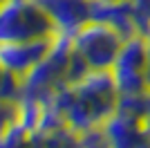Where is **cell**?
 I'll use <instances>...</instances> for the list:
<instances>
[{
	"label": "cell",
	"mask_w": 150,
	"mask_h": 148,
	"mask_svg": "<svg viewBox=\"0 0 150 148\" xmlns=\"http://www.w3.org/2000/svg\"><path fill=\"white\" fill-rule=\"evenodd\" d=\"M76 144H79V148H110L108 135L103 130V123L76 132Z\"/></svg>",
	"instance_id": "12"
},
{
	"label": "cell",
	"mask_w": 150,
	"mask_h": 148,
	"mask_svg": "<svg viewBox=\"0 0 150 148\" xmlns=\"http://www.w3.org/2000/svg\"><path fill=\"white\" fill-rule=\"evenodd\" d=\"M34 148H79L76 132L69 126L34 132Z\"/></svg>",
	"instance_id": "10"
},
{
	"label": "cell",
	"mask_w": 150,
	"mask_h": 148,
	"mask_svg": "<svg viewBox=\"0 0 150 148\" xmlns=\"http://www.w3.org/2000/svg\"><path fill=\"white\" fill-rule=\"evenodd\" d=\"M50 14L58 34L74 36L85 23L92 20V0H38Z\"/></svg>",
	"instance_id": "8"
},
{
	"label": "cell",
	"mask_w": 150,
	"mask_h": 148,
	"mask_svg": "<svg viewBox=\"0 0 150 148\" xmlns=\"http://www.w3.org/2000/svg\"><path fill=\"white\" fill-rule=\"evenodd\" d=\"M92 20L108 23L110 27H114V29L119 31L123 38H130V36L141 34L130 0H119V2L92 0Z\"/></svg>",
	"instance_id": "9"
},
{
	"label": "cell",
	"mask_w": 150,
	"mask_h": 148,
	"mask_svg": "<svg viewBox=\"0 0 150 148\" xmlns=\"http://www.w3.org/2000/svg\"><path fill=\"white\" fill-rule=\"evenodd\" d=\"M18 123V99H0V137Z\"/></svg>",
	"instance_id": "14"
},
{
	"label": "cell",
	"mask_w": 150,
	"mask_h": 148,
	"mask_svg": "<svg viewBox=\"0 0 150 148\" xmlns=\"http://www.w3.org/2000/svg\"><path fill=\"white\" fill-rule=\"evenodd\" d=\"M144 128H146V135H148V139H150V117H146V121H144Z\"/></svg>",
	"instance_id": "17"
},
{
	"label": "cell",
	"mask_w": 150,
	"mask_h": 148,
	"mask_svg": "<svg viewBox=\"0 0 150 148\" xmlns=\"http://www.w3.org/2000/svg\"><path fill=\"white\" fill-rule=\"evenodd\" d=\"M56 25L38 0H2L0 43H20L56 36Z\"/></svg>",
	"instance_id": "3"
},
{
	"label": "cell",
	"mask_w": 150,
	"mask_h": 148,
	"mask_svg": "<svg viewBox=\"0 0 150 148\" xmlns=\"http://www.w3.org/2000/svg\"><path fill=\"white\" fill-rule=\"evenodd\" d=\"M23 79L0 65V99H20Z\"/></svg>",
	"instance_id": "13"
},
{
	"label": "cell",
	"mask_w": 150,
	"mask_h": 148,
	"mask_svg": "<svg viewBox=\"0 0 150 148\" xmlns=\"http://www.w3.org/2000/svg\"><path fill=\"white\" fill-rule=\"evenodd\" d=\"M148 117H150V90H148Z\"/></svg>",
	"instance_id": "18"
},
{
	"label": "cell",
	"mask_w": 150,
	"mask_h": 148,
	"mask_svg": "<svg viewBox=\"0 0 150 148\" xmlns=\"http://www.w3.org/2000/svg\"><path fill=\"white\" fill-rule=\"evenodd\" d=\"M72 52H74L72 36L56 34L54 43H52V49L45 54V58L23 76L20 97H31V99L45 101L47 97H52L56 92L58 88L69 85Z\"/></svg>",
	"instance_id": "2"
},
{
	"label": "cell",
	"mask_w": 150,
	"mask_h": 148,
	"mask_svg": "<svg viewBox=\"0 0 150 148\" xmlns=\"http://www.w3.org/2000/svg\"><path fill=\"white\" fill-rule=\"evenodd\" d=\"M146 117H134L117 110L103 121L110 148H150V139L144 128Z\"/></svg>",
	"instance_id": "7"
},
{
	"label": "cell",
	"mask_w": 150,
	"mask_h": 148,
	"mask_svg": "<svg viewBox=\"0 0 150 148\" xmlns=\"http://www.w3.org/2000/svg\"><path fill=\"white\" fill-rule=\"evenodd\" d=\"M45 101L56 103L65 112V121L74 132L101 126L117 112L119 90L110 70H90L76 83L58 88Z\"/></svg>",
	"instance_id": "1"
},
{
	"label": "cell",
	"mask_w": 150,
	"mask_h": 148,
	"mask_svg": "<svg viewBox=\"0 0 150 148\" xmlns=\"http://www.w3.org/2000/svg\"><path fill=\"white\" fill-rule=\"evenodd\" d=\"M125 38L101 20H90L72 36V45L85 58L90 70H110Z\"/></svg>",
	"instance_id": "4"
},
{
	"label": "cell",
	"mask_w": 150,
	"mask_h": 148,
	"mask_svg": "<svg viewBox=\"0 0 150 148\" xmlns=\"http://www.w3.org/2000/svg\"><path fill=\"white\" fill-rule=\"evenodd\" d=\"M132 9H134V16H137L139 23V31L141 34H148L150 31V0H130Z\"/></svg>",
	"instance_id": "15"
},
{
	"label": "cell",
	"mask_w": 150,
	"mask_h": 148,
	"mask_svg": "<svg viewBox=\"0 0 150 148\" xmlns=\"http://www.w3.org/2000/svg\"><path fill=\"white\" fill-rule=\"evenodd\" d=\"M146 68H148L146 36L144 34H137V36L125 38L117 61L110 68L119 94H144V92H148L150 85H148Z\"/></svg>",
	"instance_id": "5"
},
{
	"label": "cell",
	"mask_w": 150,
	"mask_h": 148,
	"mask_svg": "<svg viewBox=\"0 0 150 148\" xmlns=\"http://www.w3.org/2000/svg\"><path fill=\"white\" fill-rule=\"evenodd\" d=\"M0 5H2V0H0Z\"/></svg>",
	"instance_id": "20"
},
{
	"label": "cell",
	"mask_w": 150,
	"mask_h": 148,
	"mask_svg": "<svg viewBox=\"0 0 150 148\" xmlns=\"http://www.w3.org/2000/svg\"><path fill=\"white\" fill-rule=\"evenodd\" d=\"M0 148H34V132L16 123L5 137H0Z\"/></svg>",
	"instance_id": "11"
},
{
	"label": "cell",
	"mask_w": 150,
	"mask_h": 148,
	"mask_svg": "<svg viewBox=\"0 0 150 148\" xmlns=\"http://www.w3.org/2000/svg\"><path fill=\"white\" fill-rule=\"evenodd\" d=\"M110 2H119V0H110Z\"/></svg>",
	"instance_id": "19"
},
{
	"label": "cell",
	"mask_w": 150,
	"mask_h": 148,
	"mask_svg": "<svg viewBox=\"0 0 150 148\" xmlns=\"http://www.w3.org/2000/svg\"><path fill=\"white\" fill-rule=\"evenodd\" d=\"M146 56H148V68H146V74H148V85H150V31L146 34Z\"/></svg>",
	"instance_id": "16"
},
{
	"label": "cell",
	"mask_w": 150,
	"mask_h": 148,
	"mask_svg": "<svg viewBox=\"0 0 150 148\" xmlns=\"http://www.w3.org/2000/svg\"><path fill=\"white\" fill-rule=\"evenodd\" d=\"M54 38L56 36L20 41V43H0V65L23 79L34 65H38L45 58V54L52 49Z\"/></svg>",
	"instance_id": "6"
}]
</instances>
